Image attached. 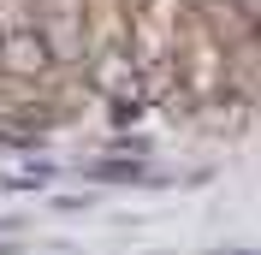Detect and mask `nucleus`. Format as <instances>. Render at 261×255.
I'll use <instances>...</instances> for the list:
<instances>
[{
    "label": "nucleus",
    "mask_w": 261,
    "mask_h": 255,
    "mask_svg": "<svg viewBox=\"0 0 261 255\" xmlns=\"http://www.w3.org/2000/svg\"><path fill=\"white\" fill-rule=\"evenodd\" d=\"M0 65L18 71V78H36V71H48L54 65V42L42 24H12V30L0 36Z\"/></svg>",
    "instance_id": "1"
},
{
    "label": "nucleus",
    "mask_w": 261,
    "mask_h": 255,
    "mask_svg": "<svg viewBox=\"0 0 261 255\" xmlns=\"http://www.w3.org/2000/svg\"><path fill=\"white\" fill-rule=\"evenodd\" d=\"M89 178H113V184H125V178H143V166H137V160H95Z\"/></svg>",
    "instance_id": "2"
},
{
    "label": "nucleus",
    "mask_w": 261,
    "mask_h": 255,
    "mask_svg": "<svg viewBox=\"0 0 261 255\" xmlns=\"http://www.w3.org/2000/svg\"><path fill=\"white\" fill-rule=\"evenodd\" d=\"M0 36H6V30H0Z\"/></svg>",
    "instance_id": "3"
}]
</instances>
